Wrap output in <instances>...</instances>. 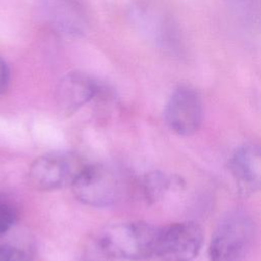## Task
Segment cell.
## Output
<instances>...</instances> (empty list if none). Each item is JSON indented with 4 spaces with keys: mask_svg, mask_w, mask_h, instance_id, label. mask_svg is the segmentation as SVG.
Wrapping results in <instances>:
<instances>
[{
    "mask_svg": "<svg viewBox=\"0 0 261 261\" xmlns=\"http://www.w3.org/2000/svg\"><path fill=\"white\" fill-rule=\"evenodd\" d=\"M160 226L142 221L107 226L99 236L101 251L108 257L143 260L157 256Z\"/></svg>",
    "mask_w": 261,
    "mask_h": 261,
    "instance_id": "obj_1",
    "label": "cell"
},
{
    "mask_svg": "<svg viewBox=\"0 0 261 261\" xmlns=\"http://www.w3.org/2000/svg\"><path fill=\"white\" fill-rule=\"evenodd\" d=\"M255 234L250 216L233 211L224 216L214 230L209 246V261H240L249 252Z\"/></svg>",
    "mask_w": 261,
    "mask_h": 261,
    "instance_id": "obj_2",
    "label": "cell"
},
{
    "mask_svg": "<svg viewBox=\"0 0 261 261\" xmlns=\"http://www.w3.org/2000/svg\"><path fill=\"white\" fill-rule=\"evenodd\" d=\"M86 164L69 152H51L36 158L29 168V180L42 191L71 186Z\"/></svg>",
    "mask_w": 261,
    "mask_h": 261,
    "instance_id": "obj_3",
    "label": "cell"
},
{
    "mask_svg": "<svg viewBox=\"0 0 261 261\" xmlns=\"http://www.w3.org/2000/svg\"><path fill=\"white\" fill-rule=\"evenodd\" d=\"M70 187L75 199L91 207L110 206L119 196L116 175L103 165L86 164Z\"/></svg>",
    "mask_w": 261,
    "mask_h": 261,
    "instance_id": "obj_4",
    "label": "cell"
},
{
    "mask_svg": "<svg viewBox=\"0 0 261 261\" xmlns=\"http://www.w3.org/2000/svg\"><path fill=\"white\" fill-rule=\"evenodd\" d=\"M203 232L193 221L160 226L157 257L166 261H192L201 251Z\"/></svg>",
    "mask_w": 261,
    "mask_h": 261,
    "instance_id": "obj_5",
    "label": "cell"
},
{
    "mask_svg": "<svg viewBox=\"0 0 261 261\" xmlns=\"http://www.w3.org/2000/svg\"><path fill=\"white\" fill-rule=\"evenodd\" d=\"M168 127L177 135L196 133L203 120V103L199 93L192 87L180 86L170 95L164 109Z\"/></svg>",
    "mask_w": 261,
    "mask_h": 261,
    "instance_id": "obj_6",
    "label": "cell"
},
{
    "mask_svg": "<svg viewBox=\"0 0 261 261\" xmlns=\"http://www.w3.org/2000/svg\"><path fill=\"white\" fill-rule=\"evenodd\" d=\"M228 168L237 191L242 197H249L261 191V147L244 144L232 153Z\"/></svg>",
    "mask_w": 261,
    "mask_h": 261,
    "instance_id": "obj_7",
    "label": "cell"
},
{
    "mask_svg": "<svg viewBox=\"0 0 261 261\" xmlns=\"http://www.w3.org/2000/svg\"><path fill=\"white\" fill-rule=\"evenodd\" d=\"M45 13L52 25L68 36L87 32L89 20L82 0H43Z\"/></svg>",
    "mask_w": 261,
    "mask_h": 261,
    "instance_id": "obj_8",
    "label": "cell"
},
{
    "mask_svg": "<svg viewBox=\"0 0 261 261\" xmlns=\"http://www.w3.org/2000/svg\"><path fill=\"white\" fill-rule=\"evenodd\" d=\"M99 90V85L87 74L70 72L60 81L57 87V105L62 113L71 115L92 100Z\"/></svg>",
    "mask_w": 261,
    "mask_h": 261,
    "instance_id": "obj_9",
    "label": "cell"
},
{
    "mask_svg": "<svg viewBox=\"0 0 261 261\" xmlns=\"http://www.w3.org/2000/svg\"><path fill=\"white\" fill-rule=\"evenodd\" d=\"M179 178L170 176L161 171H151L142 179L141 193L144 200L149 204L157 203L173 187L179 186Z\"/></svg>",
    "mask_w": 261,
    "mask_h": 261,
    "instance_id": "obj_10",
    "label": "cell"
},
{
    "mask_svg": "<svg viewBox=\"0 0 261 261\" xmlns=\"http://www.w3.org/2000/svg\"><path fill=\"white\" fill-rule=\"evenodd\" d=\"M233 14L246 25H261V0H227Z\"/></svg>",
    "mask_w": 261,
    "mask_h": 261,
    "instance_id": "obj_11",
    "label": "cell"
},
{
    "mask_svg": "<svg viewBox=\"0 0 261 261\" xmlns=\"http://www.w3.org/2000/svg\"><path fill=\"white\" fill-rule=\"evenodd\" d=\"M16 211L6 200L0 199V234L6 232L15 222Z\"/></svg>",
    "mask_w": 261,
    "mask_h": 261,
    "instance_id": "obj_12",
    "label": "cell"
},
{
    "mask_svg": "<svg viewBox=\"0 0 261 261\" xmlns=\"http://www.w3.org/2000/svg\"><path fill=\"white\" fill-rule=\"evenodd\" d=\"M0 261H29V258L27 253L17 247L0 245Z\"/></svg>",
    "mask_w": 261,
    "mask_h": 261,
    "instance_id": "obj_13",
    "label": "cell"
},
{
    "mask_svg": "<svg viewBox=\"0 0 261 261\" xmlns=\"http://www.w3.org/2000/svg\"><path fill=\"white\" fill-rule=\"evenodd\" d=\"M9 79V71L6 63L0 58V93L4 91Z\"/></svg>",
    "mask_w": 261,
    "mask_h": 261,
    "instance_id": "obj_14",
    "label": "cell"
}]
</instances>
